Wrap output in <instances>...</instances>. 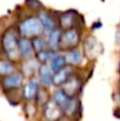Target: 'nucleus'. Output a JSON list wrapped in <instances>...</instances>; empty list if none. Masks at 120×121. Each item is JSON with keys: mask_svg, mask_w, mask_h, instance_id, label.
Returning a JSON list of instances; mask_svg holds the SVG:
<instances>
[{"mask_svg": "<svg viewBox=\"0 0 120 121\" xmlns=\"http://www.w3.org/2000/svg\"><path fill=\"white\" fill-rule=\"evenodd\" d=\"M71 71H72L71 67L66 66V67H64L62 69H60L59 72L54 73V75H53V83H54V85H64L66 81L71 78V77H70Z\"/></svg>", "mask_w": 120, "mask_h": 121, "instance_id": "nucleus-11", "label": "nucleus"}, {"mask_svg": "<svg viewBox=\"0 0 120 121\" xmlns=\"http://www.w3.org/2000/svg\"><path fill=\"white\" fill-rule=\"evenodd\" d=\"M66 61L71 65H80L81 61H82V53L80 52L78 48H73V49H70L67 53H66Z\"/></svg>", "mask_w": 120, "mask_h": 121, "instance_id": "nucleus-13", "label": "nucleus"}, {"mask_svg": "<svg viewBox=\"0 0 120 121\" xmlns=\"http://www.w3.org/2000/svg\"><path fill=\"white\" fill-rule=\"evenodd\" d=\"M38 65H37V61L36 60H32V59H27V61H25V64L22 65V68H24V73L25 74H32L33 72H36Z\"/></svg>", "mask_w": 120, "mask_h": 121, "instance_id": "nucleus-19", "label": "nucleus"}, {"mask_svg": "<svg viewBox=\"0 0 120 121\" xmlns=\"http://www.w3.org/2000/svg\"><path fill=\"white\" fill-rule=\"evenodd\" d=\"M79 39H80V37L77 30H74V28L66 30L61 34L60 47L61 48H66V49H73L74 46L79 42Z\"/></svg>", "mask_w": 120, "mask_h": 121, "instance_id": "nucleus-3", "label": "nucleus"}, {"mask_svg": "<svg viewBox=\"0 0 120 121\" xmlns=\"http://www.w3.org/2000/svg\"><path fill=\"white\" fill-rule=\"evenodd\" d=\"M22 82V75L20 73H12L9 75H7L6 78H4L2 85L6 88H14L20 86Z\"/></svg>", "mask_w": 120, "mask_h": 121, "instance_id": "nucleus-8", "label": "nucleus"}, {"mask_svg": "<svg viewBox=\"0 0 120 121\" xmlns=\"http://www.w3.org/2000/svg\"><path fill=\"white\" fill-rule=\"evenodd\" d=\"M59 121H70V119H65V118H61V119H59Z\"/></svg>", "mask_w": 120, "mask_h": 121, "instance_id": "nucleus-20", "label": "nucleus"}, {"mask_svg": "<svg viewBox=\"0 0 120 121\" xmlns=\"http://www.w3.org/2000/svg\"><path fill=\"white\" fill-rule=\"evenodd\" d=\"M61 114V108L52 100L45 105V118L49 121L58 120Z\"/></svg>", "mask_w": 120, "mask_h": 121, "instance_id": "nucleus-5", "label": "nucleus"}, {"mask_svg": "<svg viewBox=\"0 0 120 121\" xmlns=\"http://www.w3.org/2000/svg\"><path fill=\"white\" fill-rule=\"evenodd\" d=\"M14 71V66L6 61V60H0V75H9Z\"/></svg>", "mask_w": 120, "mask_h": 121, "instance_id": "nucleus-17", "label": "nucleus"}, {"mask_svg": "<svg viewBox=\"0 0 120 121\" xmlns=\"http://www.w3.org/2000/svg\"><path fill=\"white\" fill-rule=\"evenodd\" d=\"M60 39H61V33L59 30H53L52 32H49L48 35V47L51 48V51H57L60 47Z\"/></svg>", "mask_w": 120, "mask_h": 121, "instance_id": "nucleus-12", "label": "nucleus"}, {"mask_svg": "<svg viewBox=\"0 0 120 121\" xmlns=\"http://www.w3.org/2000/svg\"><path fill=\"white\" fill-rule=\"evenodd\" d=\"M53 71L47 64H41L39 66V80L45 87H49L53 83Z\"/></svg>", "mask_w": 120, "mask_h": 121, "instance_id": "nucleus-4", "label": "nucleus"}, {"mask_svg": "<svg viewBox=\"0 0 120 121\" xmlns=\"http://www.w3.org/2000/svg\"><path fill=\"white\" fill-rule=\"evenodd\" d=\"M81 87V83L78 79H74V78H70L68 80L66 81L62 86V91L70 96V98H74V95L77 94V92L80 89Z\"/></svg>", "mask_w": 120, "mask_h": 121, "instance_id": "nucleus-6", "label": "nucleus"}, {"mask_svg": "<svg viewBox=\"0 0 120 121\" xmlns=\"http://www.w3.org/2000/svg\"><path fill=\"white\" fill-rule=\"evenodd\" d=\"M2 47H4L7 56H9V58H14L15 54L19 52V42L17 41L15 33L12 30L7 31L4 34V37H2Z\"/></svg>", "mask_w": 120, "mask_h": 121, "instance_id": "nucleus-2", "label": "nucleus"}, {"mask_svg": "<svg viewBox=\"0 0 120 121\" xmlns=\"http://www.w3.org/2000/svg\"><path fill=\"white\" fill-rule=\"evenodd\" d=\"M59 54L57 53V52H54V51H51V49H47V51H44V52H41V53H38L37 54V56H38V59H39L40 61H42L44 64H46L47 61H52L55 56H58Z\"/></svg>", "mask_w": 120, "mask_h": 121, "instance_id": "nucleus-16", "label": "nucleus"}, {"mask_svg": "<svg viewBox=\"0 0 120 121\" xmlns=\"http://www.w3.org/2000/svg\"><path fill=\"white\" fill-rule=\"evenodd\" d=\"M33 43L28 40L27 38H22L19 40V53L22 58H30L33 53Z\"/></svg>", "mask_w": 120, "mask_h": 121, "instance_id": "nucleus-9", "label": "nucleus"}, {"mask_svg": "<svg viewBox=\"0 0 120 121\" xmlns=\"http://www.w3.org/2000/svg\"><path fill=\"white\" fill-rule=\"evenodd\" d=\"M32 43H33V48L36 49L37 54L44 52V51H47V43H46V40H44V39L40 38V37L36 38Z\"/></svg>", "mask_w": 120, "mask_h": 121, "instance_id": "nucleus-18", "label": "nucleus"}, {"mask_svg": "<svg viewBox=\"0 0 120 121\" xmlns=\"http://www.w3.org/2000/svg\"><path fill=\"white\" fill-rule=\"evenodd\" d=\"M38 18L40 19V21H41V24H42L45 31H47V32H52V31L54 30V25H55V22H54V19L52 18V15H51L48 12H45V11L40 12L39 15H38Z\"/></svg>", "mask_w": 120, "mask_h": 121, "instance_id": "nucleus-10", "label": "nucleus"}, {"mask_svg": "<svg viewBox=\"0 0 120 121\" xmlns=\"http://www.w3.org/2000/svg\"><path fill=\"white\" fill-rule=\"evenodd\" d=\"M38 92H39L38 81L36 79H31V80L27 81V83L24 87V96L27 100H31V99H33L38 94Z\"/></svg>", "mask_w": 120, "mask_h": 121, "instance_id": "nucleus-7", "label": "nucleus"}, {"mask_svg": "<svg viewBox=\"0 0 120 121\" xmlns=\"http://www.w3.org/2000/svg\"><path fill=\"white\" fill-rule=\"evenodd\" d=\"M66 56L65 55H58V56H55L51 62H49V67L52 68V71L54 72V73H57V72H59L60 69H62L64 67H66L65 65H66Z\"/></svg>", "mask_w": 120, "mask_h": 121, "instance_id": "nucleus-14", "label": "nucleus"}, {"mask_svg": "<svg viewBox=\"0 0 120 121\" xmlns=\"http://www.w3.org/2000/svg\"><path fill=\"white\" fill-rule=\"evenodd\" d=\"M20 33L25 37H39L44 31V26L38 17H28L19 25Z\"/></svg>", "mask_w": 120, "mask_h": 121, "instance_id": "nucleus-1", "label": "nucleus"}, {"mask_svg": "<svg viewBox=\"0 0 120 121\" xmlns=\"http://www.w3.org/2000/svg\"><path fill=\"white\" fill-rule=\"evenodd\" d=\"M74 24V15L72 13H64L60 18V25L62 28H68L71 30L70 27H72Z\"/></svg>", "mask_w": 120, "mask_h": 121, "instance_id": "nucleus-15", "label": "nucleus"}]
</instances>
